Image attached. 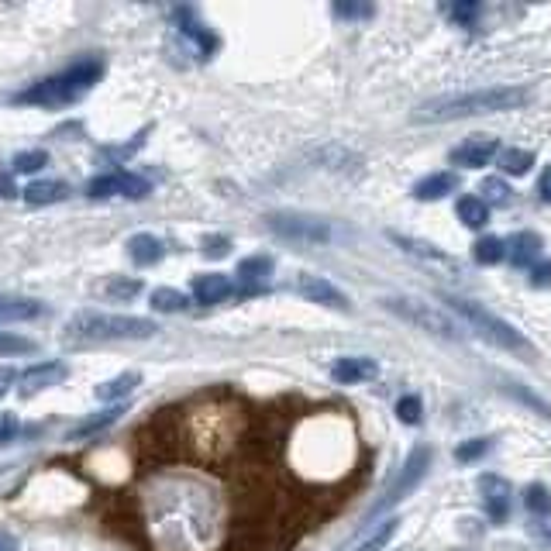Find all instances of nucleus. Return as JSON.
I'll return each mask as SVG.
<instances>
[{
    "instance_id": "1",
    "label": "nucleus",
    "mask_w": 551,
    "mask_h": 551,
    "mask_svg": "<svg viewBox=\"0 0 551 551\" xmlns=\"http://www.w3.org/2000/svg\"><path fill=\"white\" fill-rule=\"evenodd\" d=\"M531 104V90L527 87H479V90H462V93H445V97L424 100L414 111L417 124H445V121H462L476 118V114H500V111H517V107Z\"/></svg>"
},
{
    "instance_id": "2",
    "label": "nucleus",
    "mask_w": 551,
    "mask_h": 551,
    "mask_svg": "<svg viewBox=\"0 0 551 551\" xmlns=\"http://www.w3.org/2000/svg\"><path fill=\"white\" fill-rule=\"evenodd\" d=\"M100 76H104V56L100 52H90V56H80L69 62L62 73H52V76H42L35 80L31 87L14 93V104L21 107H66V104H76L80 97L97 87Z\"/></svg>"
},
{
    "instance_id": "3",
    "label": "nucleus",
    "mask_w": 551,
    "mask_h": 551,
    "mask_svg": "<svg viewBox=\"0 0 551 551\" xmlns=\"http://www.w3.org/2000/svg\"><path fill=\"white\" fill-rule=\"evenodd\" d=\"M69 338L76 341H131V338H152L155 321L131 314H100V310H83L69 321Z\"/></svg>"
},
{
    "instance_id": "4",
    "label": "nucleus",
    "mask_w": 551,
    "mask_h": 551,
    "mask_svg": "<svg viewBox=\"0 0 551 551\" xmlns=\"http://www.w3.org/2000/svg\"><path fill=\"white\" fill-rule=\"evenodd\" d=\"M441 304L452 310L459 321L469 324V328L476 331L479 338L490 341V345H496V348H503V352H527V348H531V341L524 338V331H517L510 321H503V317L490 314V310L472 304V300L448 297V293H441Z\"/></svg>"
},
{
    "instance_id": "5",
    "label": "nucleus",
    "mask_w": 551,
    "mask_h": 551,
    "mask_svg": "<svg viewBox=\"0 0 551 551\" xmlns=\"http://www.w3.org/2000/svg\"><path fill=\"white\" fill-rule=\"evenodd\" d=\"M379 304H383V310H390L393 317H400L403 324L424 331V335L441 338V341H462L459 321H455L448 310L428 304V300L410 297V293H393V297H383Z\"/></svg>"
},
{
    "instance_id": "6",
    "label": "nucleus",
    "mask_w": 551,
    "mask_h": 551,
    "mask_svg": "<svg viewBox=\"0 0 551 551\" xmlns=\"http://www.w3.org/2000/svg\"><path fill=\"white\" fill-rule=\"evenodd\" d=\"M266 224L283 242H297V245H328L331 238H335V228H331L324 217H310L297 211H276L266 217Z\"/></svg>"
},
{
    "instance_id": "7",
    "label": "nucleus",
    "mask_w": 551,
    "mask_h": 551,
    "mask_svg": "<svg viewBox=\"0 0 551 551\" xmlns=\"http://www.w3.org/2000/svg\"><path fill=\"white\" fill-rule=\"evenodd\" d=\"M428 465H431V448H428V445H417L414 452L407 455V462L400 465L397 476L390 479V486L383 490V496H379V500L372 503L369 514H386V510H393L400 500H407V496L417 490V483L424 479Z\"/></svg>"
},
{
    "instance_id": "8",
    "label": "nucleus",
    "mask_w": 551,
    "mask_h": 551,
    "mask_svg": "<svg viewBox=\"0 0 551 551\" xmlns=\"http://www.w3.org/2000/svg\"><path fill=\"white\" fill-rule=\"evenodd\" d=\"M149 180L128 169H114V173H97L87 183V197L93 200H107V197H128V200H142L149 197Z\"/></svg>"
},
{
    "instance_id": "9",
    "label": "nucleus",
    "mask_w": 551,
    "mask_h": 551,
    "mask_svg": "<svg viewBox=\"0 0 551 551\" xmlns=\"http://www.w3.org/2000/svg\"><path fill=\"white\" fill-rule=\"evenodd\" d=\"M297 293L310 304H321V307H331V310H352V300H348L345 290H338L331 279L324 276H297Z\"/></svg>"
},
{
    "instance_id": "10",
    "label": "nucleus",
    "mask_w": 551,
    "mask_h": 551,
    "mask_svg": "<svg viewBox=\"0 0 551 551\" xmlns=\"http://www.w3.org/2000/svg\"><path fill=\"white\" fill-rule=\"evenodd\" d=\"M386 238H390L393 245H400L410 259H424V262H431V266H441V269L459 273V262H455V255H448L445 248H438L431 242H421V238H410V235H403V231H386Z\"/></svg>"
},
{
    "instance_id": "11",
    "label": "nucleus",
    "mask_w": 551,
    "mask_h": 551,
    "mask_svg": "<svg viewBox=\"0 0 551 551\" xmlns=\"http://www.w3.org/2000/svg\"><path fill=\"white\" fill-rule=\"evenodd\" d=\"M479 493H483V503H486V514H490L493 524H503L510 517V483L503 476H479Z\"/></svg>"
},
{
    "instance_id": "12",
    "label": "nucleus",
    "mask_w": 551,
    "mask_h": 551,
    "mask_svg": "<svg viewBox=\"0 0 551 551\" xmlns=\"http://www.w3.org/2000/svg\"><path fill=\"white\" fill-rule=\"evenodd\" d=\"M496 155H500V142L490 135H479V138H469V142L455 145L452 162L462 169H479V166H490Z\"/></svg>"
},
{
    "instance_id": "13",
    "label": "nucleus",
    "mask_w": 551,
    "mask_h": 551,
    "mask_svg": "<svg viewBox=\"0 0 551 551\" xmlns=\"http://www.w3.org/2000/svg\"><path fill=\"white\" fill-rule=\"evenodd\" d=\"M238 283H242V290H238V297H255V293H262L269 286V276H273V259L269 255H248V259L238 262Z\"/></svg>"
},
{
    "instance_id": "14",
    "label": "nucleus",
    "mask_w": 551,
    "mask_h": 551,
    "mask_svg": "<svg viewBox=\"0 0 551 551\" xmlns=\"http://www.w3.org/2000/svg\"><path fill=\"white\" fill-rule=\"evenodd\" d=\"M541 235H534V231H517V235L507 238V262L517 269H531L541 262Z\"/></svg>"
},
{
    "instance_id": "15",
    "label": "nucleus",
    "mask_w": 551,
    "mask_h": 551,
    "mask_svg": "<svg viewBox=\"0 0 551 551\" xmlns=\"http://www.w3.org/2000/svg\"><path fill=\"white\" fill-rule=\"evenodd\" d=\"M59 379H66V366L62 362H38V366H28L18 376V390L21 397H31V393L45 390V386H56Z\"/></svg>"
},
{
    "instance_id": "16",
    "label": "nucleus",
    "mask_w": 551,
    "mask_h": 551,
    "mask_svg": "<svg viewBox=\"0 0 551 551\" xmlns=\"http://www.w3.org/2000/svg\"><path fill=\"white\" fill-rule=\"evenodd\" d=\"M235 293V286H231V279L224 273H200L193 276V300L204 307H214V304H224V300Z\"/></svg>"
},
{
    "instance_id": "17",
    "label": "nucleus",
    "mask_w": 551,
    "mask_h": 551,
    "mask_svg": "<svg viewBox=\"0 0 551 551\" xmlns=\"http://www.w3.org/2000/svg\"><path fill=\"white\" fill-rule=\"evenodd\" d=\"M376 359H366V355H345L331 366V379L341 386H355V383H366V379H376Z\"/></svg>"
},
{
    "instance_id": "18",
    "label": "nucleus",
    "mask_w": 551,
    "mask_h": 551,
    "mask_svg": "<svg viewBox=\"0 0 551 551\" xmlns=\"http://www.w3.org/2000/svg\"><path fill=\"white\" fill-rule=\"evenodd\" d=\"M173 18H176V25H180L183 35L190 38V42L200 49V56H211V52L217 49V38H214V31L207 28L204 21H200L197 14L190 11V7H176V11H173Z\"/></svg>"
},
{
    "instance_id": "19",
    "label": "nucleus",
    "mask_w": 551,
    "mask_h": 551,
    "mask_svg": "<svg viewBox=\"0 0 551 551\" xmlns=\"http://www.w3.org/2000/svg\"><path fill=\"white\" fill-rule=\"evenodd\" d=\"M397 527H400V517H383V521L366 527V531H362L345 551H383L386 545H390L393 534H397Z\"/></svg>"
},
{
    "instance_id": "20",
    "label": "nucleus",
    "mask_w": 551,
    "mask_h": 551,
    "mask_svg": "<svg viewBox=\"0 0 551 551\" xmlns=\"http://www.w3.org/2000/svg\"><path fill=\"white\" fill-rule=\"evenodd\" d=\"M42 310H45L42 300L14 297V293H0V324H7V321H35Z\"/></svg>"
},
{
    "instance_id": "21",
    "label": "nucleus",
    "mask_w": 551,
    "mask_h": 551,
    "mask_svg": "<svg viewBox=\"0 0 551 551\" xmlns=\"http://www.w3.org/2000/svg\"><path fill=\"white\" fill-rule=\"evenodd\" d=\"M162 255H166V245H162V238L149 235V231L128 238V259L135 262V266H155Z\"/></svg>"
},
{
    "instance_id": "22",
    "label": "nucleus",
    "mask_w": 551,
    "mask_h": 551,
    "mask_svg": "<svg viewBox=\"0 0 551 551\" xmlns=\"http://www.w3.org/2000/svg\"><path fill=\"white\" fill-rule=\"evenodd\" d=\"M455 186H459V176L455 173H431V176H424V180H417L410 193H414L417 200H441V197H448Z\"/></svg>"
},
{
    "instance_id": "23",
    "label": "nucleus",
    "mask_w": 551,
    "mask_h": 551,
    "mask_svg": "<svg viewBox=\"0 0 551 551\" xmlns=\"http://www.w3.org/2000/svg\"><path fill=\"white\" fill-rule=\"evenodd\" d=\"M21 193H25V204L45 207V204H56V200H66L69 197V186L62 180H38V183H28Z\"/></svg>"
},
{
    "instance_id": "24",
    "label": "nucleus",
    "mask_w": 551,
    "mask_h": 551,
    "mask_svg": "<svg viewBox=\"0 0 551 551\" xmlns=\"http://www.w3.org/2000/svg\"><path fill=\"white\" fill-rule=\"evenodd\" d=\"M124 414V407H107V410H97V414H90L87 421H80L73 431L66 434V441H80V438H93V434H100L104 428H111V424H118V417Z\"/></svg>"
},
{
    "instance_id": "25",
    "label": "nucleus",
    "mask_w": 551,
    "mask_h": 551,
    "mask_svg": "<svg viewBox=\"0 0 551 551\" xmlns=\"http://www.w3.org/2000/svg\"><path fill=\"white\" fill-rule=\"evenodd\" d=\"M455 214H459L465 228H486L490 224V204L483 197H462L455 204Z\"/></svg>"
},
{
    "instance_id": "26",
    "label": "nucleus",
    "mask_w": 551,
    "mask_h": 551,
    "mask_svg": "<svg viewBox=\"0 0 551 551\" xmlns=\"http://www.w3.org/2000/svg\"><path fill=\"white\" fill-rule=\"evenodd\" d=\"M448 21H455L459 28H476V21L483 18V4L479 0H459V4H445L441 7Z\"/></svg>"
},
{
    "instance_id": "27",
    "label": "nucleus",
    "mask_w": 551,
    "mask_h": 551,
    "mask_svg": "<svg viewBox=\"0 0 551 551\" xmlns=\"http://www.w3.org/2000/svg\"><path fill=\"white\" fill-rule=\"evenodd\" d=\"M138 383H142L138 372H121V376H114V379H107V383L97 386V397L100 400H121V397H128Z\"/></svg>"
},
{
    "instance_id": "28",
    "label": "nucleus",
    "mask_w": 551,
    "mask_h": 551,
    "mask_svg": "<svg viewBox=\"0 0 551 551\" xmlns=\"http://www.w3.org/2000/svg\"><path fill=\"white\" fill-rule=\"evenodd\" d=\"M472 259H476L479 266H496V262L507 259V242H503V238H479V242L472 245Z\"/></svg>"
},
{
    "instance_id": "29",
    "label": "nucleus",
    "mask_w": 551,
    "mask_h": 551,
    "mask_svg": "<svg viewBox=\"0 0 551 551\" xmlns=\"http://www.w3.org/2000/svg\"><path fill=\"white\" fill-rule=\"evenodd\" d=\"M496 162H500V169L507 176H524L527 169L534 166V155L524 152V149H500V155H496Z\"/></svg>"
},
{
    "instance_id": "30",
    "label": "nucleus",
    "mask_w": 551,
    "mask_h": 551,
    "mask_svg": "<svg viewBox=\"0 0 551 551\" xmlns=\"http://www.w3.org/2000/svg\"><path fill=\"white\" fill-rule=\"evenodd\" d=\"M42 166H49V152H45V149H28V152H18V155L11 159V173H14V176L38 173Z\"/></svg>"
},
{
    "instance_id": "31",
    "label": "nucleus",
    "mask_w": 551,
    "mask_h": 551,
    "mask_svg": "<svg viewBox=\"0 0 551 551\" xmlns=\"http://www.w3.org/2000/svg\"><path fill=\"white\" fill-rule=\"evenodd\" d=\"M152 310H159V314H180V310H186V297L180 290H173V286H159V290H152Z\"/></svg>"
},
{
    "instance_id": "32",
    "label": "nucleus",
    "mask_w": 551,
    "mask_h": 551,
    "mask_svg": "<svg viewBox=\"0 0 551 551\" xmlns=\"http://www.w3.org/2000/svg\"><path fill=\"white\" fill-rule=\"evenodd\" d=\"M524 507H527V514H534V517H548L551 514V493H548V486L545 483H531L524 490Z\"/></svg>"
},
{
    "instance_id": "33",
    "label": "nucleus",
    "mask_w": 551,
    "mask_h": 551,
    "mask_svg": "<svg viewBox=\"0 0 551 551\" xmlns=\"http://www.w3.org/2000/svg\"><path fill=\"white\" fill-rule=\"evenodd\" d=\"M503 393H510L517 403H524V407H531V410H538L545 421H551V403L548 400H541L538 393H531V390H524L521 383H503Z\"/></svg>"
},
{
    "instance_id": "34",
    "label": "nucleus",
    "mask_w": 551,
    "mask_h": 551,
    "mask_svg": "<svg viewBox=\"0 0 551 551\" xmlns=\"http://www.w3.org/2000/svg\"><path fill=\"white\" fill-rule=\"evenodd\" d=\"M104 293H107V297H114V300H131V297H138V293H142V279L111 276L104 283Z\"/></svg>"
},
{
    "instance_id": "35",
    "label": "nucleus",
    "mask_w": 551,
    "mask_h": 551,
    "mask_svg": "<svg viewBox=\"0 0 551 551\" xmlns=\"http://www.w3.org/2000/svg\"><path fill=\"white\" fill-rule=\"evenodd\" d=\"M331 14L335 18H345V21H366L376 14V7L372 4H352V0H338L335 7H331Z\"/></svg>"
},
{
    "instance_id": "36",
    "label": "nucleus",
    "mask_w": 551,
    "mask_h": 551,
    "mask_svg": "<svg viewBox=\"0 0 551 551\" xmlns=\"http://www.w3.org/2000/svg\"><path fill=\"white\" fill-rule=\"evenodd\" d=\"M397 417H400L403 424H421V417H424V403H421V397H414V393L400 397V403H397Z\"/></svg>"
},
{
    "instance_id": "37",
    "label": "nucleus",
    "mask_w": 551,
    "mask_h": 551,
    "mask_svg": "<svg viewBox=\"0 0 551 551\" xmlns=\"http://www.w3.org/2000/svg\"><path fill=\"white\" fill-rule=\"evenodd\" d=\"M25 352H35V341L11 335V331H0V355H25Z\"/></svg>"
},
{
    "instance_id": "38",
    "label": "nucleus",
    "mask_w": 551,
    "mask_h": 551,
    "mask_svg": "<svg viewBox=\"0 0 551 551\" xmlns=\"http://www.w3.org/2000/svg\"><path fill=\"white\" fill-rule=\"evenodd\" d=\"M486 452H490V438H472V441H462V445L455 448V459L476 462V459H483Z\"/></svg>"
},
{
    "instance_id": "39",
    "label": "nucleus",
    "mask_w": 551,
    "mask_h": 551,
    "mask_svg": "<svg viewBox=\"0 0 551 551\" xmlns=\"http://www.w3.org/2000/svg\"><path fill=\"white\" fill-rule=\"evenodd\" d=\"M483 200L486 204H510V186L493 176V180L483 183Z\"/></svg>"
},
{
    "instance_id": "40",
    "label": "nucleus",
    "mask_w": 551,
    "mask_h": 551,
    "mask_svg": "<svg viewBox=\"0 0 551 551\" xmlns=\"http://www.w3.org/2000/svg\"><path fill=\"white\" fill-rule=\"evenodd\" d=\"M200 248H204L207 259H221V255L231 252V238H224V235H207L204 242H200Z\"/></svg>"
},
{
    "instance_id": "41",
    "label": "nucleus",
    "mask_w": 551,
    "mask_h": 551,
    "mask_svg": "<svg viewBox=\"0 0 551 551\" xmlns=\"http://www.w3.org/2000/svg\"><path fill=\"white\" fill-rule=\"evenodd\" d=\"M14 434H18V417L11 410H0V445L14 441Z\"/></svg>"
},
{
    "instance_id": "42",
    "label": "nucleus",
    "mask_w": 551,
    "mask_h": 551,
    "mask_svg": "<svg viewBox=\"0 0 551 551\" xmlns=\"http://www.w3.org/2000/svg\"><path fill=\"white\" fill-rule=\"evenodd\" d=\"M531 286H551V262H538V266H531Z\"/></svg>"
},
{
    "instance_id": "43",
    "label": "nucleus",
    "mask_w": 551,
    "mask_h": 551,
    "mask_svg": "<svg viewBox=\"0 0 551 551\" xmlns=\"http://www.w3.org/2000/svg\"><path fill=\"white\" fill-rule=\"evenodd\" d=\"M538 193H541V200H545V204H551V166L545 169V173H541V180H538Z\"/></svg>"
},
{
    "instance_id": "44",
    "label": "nucleus",
    "mask_w": 551,
    "mask_h": 551,
    "mask_svg": "<svg viewBox=\"0 0 551 551\" xmlns=\"http://www.w3.org/2000/svg\"><path fill=\"white\" fill-rule=\"evenodd\" d=\"M14 173H0V197H14Z\"/></svg>"
},
{
    "instance_id": "45",
    "label": "nucleus",
    "mask_w": 551,
    "mask_h": 551,
    "mask_svg": "<svg viewBox=\"0 0 551 551\" xmlns=\"http://www.w3.org/2000/svg\"><path fill=\"white\" fill-rule=\"evenodd\" d=\"M0 551H18V538L11 531H0Z\"/></svg>"
},
{
    "instance_id": "46",
    "label": "nucleus",
    "mask_w": 551,
    "mask_h": 551,
    "mask_svg": "<svg viewBox=\"0 0 551 551\" xmlns=\"http://www.w3.org/2000/svg\"><path fill=\"white\" fill-rule=\"evenodd\" d=\"M545 541H548V545H551V527H545Z\"/></svg>"
}]
</instances>
